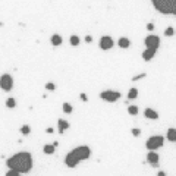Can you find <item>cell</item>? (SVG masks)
<instances>
[{
  "label": "cell",
  "instance_id": "6da1fadb",
  "mask_svg": "<svg viewBox=\"0 0 176 176\" xmlns=\"http://www.w3.org/2000/svg\"><path fill=\"white\" fill-rule=\"evenodd\" d=\"M6 166L10 170H16L19 173H28L33 170L34 162H33V154L28 151H19L13 156H10L6 160Z\"/></svg>",
  "mask_w": 176,
  "mask_h": 176
},
{
  "label": "cell",
  "instance_id": "7a4b0ae2",
  "mask_svg": "<svg viewBox=\"0 0 176 176\" xmlns=\"http://www.w3.org/2000/svg\"><path fill=\"white\" fill-rule=\"evenodd\" d=\"M91 157V150L88 145H79V147L73 148L72 151H69L65 157V164L69 169L76 167L81 162H85Z\"/></svg>",
  "mask_w": 176,
  "mask_h": 176
},
{
  "label": "cell",
  "instance_id": "3957f363",
  "mask_svg": "<svg viewBox=\"0 0 176 176\" xmlns=\"http://www.w3.org/2000/svg\"><path fill=\"white\" fill-rule=\"evenodd\" d=\"M151 3L158 13L176 16V0H151Z\"/></svg>",
  "mask_w": 176,
  "mask_h": 176
},
{
  "label": "cell",
  "instance_id": "277c9868",
  "mask_svg": "<svg viewBox=\"0 0 176 176\" xmlns=\"http://www.w3.org/2000/svg\"><path fill=\"white\" fill-rule=\"evenodd\" d=\"M163 144H164V137L163 135H153L147 139L145 147H147L148 151H156L160 147H163Z\"/></svg>",
  "mask_w": 176,
  "mask_h": 176
},
{
  "label": "cell",
  "instance_id": "5b68a950",
  "mask_svg": "<svg viewBox=\"0 0 176 176\" xmlns=\"http://www.w3.org/2000/svg\"><path fill=\"white\" fill-rule=\"evenodd\" d=\"M120 93L119 91H113V90H106L100 93V98L103 101H107V103H114L120 98Z\"/></svg>",
  "mask_w": 176,
  "mask_h": 176
},
{
  "label": "cell",
  "instance_id": "8992f818",
  "mask_svg": "<svg viewBox=\"0 0 176 176\" xmlns=\"http://www.w3.org/2000/svg\"><path fill=\"white\" fill-rule=\"evenodd\" d=\"M0 88L6 93H9L12 88H13V78L9 73H3L0 76Z\"/></svg>",
  "mask_w": 176,
  "mask_h": 176
},
{
  "label": "cell",
  "instance_id": "52a82bcc",
  "mask_svg": "<svg viewBox=\"0 0 176 176\" xmlns=\"http://www.w3.org/2000/svg\"><path fill=\"white\" fill-rule=\"evenodd\" d=\"M144 44H145V47H147V48L158 50V47H160V37H157V35H153V34H151V35L145 37Z\"/></svg>",
  "mask_w": 176,
  "mask_h": 176
},
{
  "label": "cell",
  "instance_id": "ba28073f",
  "mask_svg": "<svg viewBox=\"0 0 176 176\" xmlns=\"http://www.w3.org/2000/svg\"><path fill=\"white\" fill-rule=\"evenodd\" d=\"M114 46V41L113 38L110 37V35H103V37L100 38V48L101 50H110V48H113Z\"/></svg>",
  "mask_w": 176,
  "mask_h": 176
},
{
  "label": "cell",
  "instance_id": "9c48e42d",
  "mask_svg": "<svg viewBox=\"0 0 176 176\" xmlns=\"http://www.w3.org/2000/svg\"><path fill=\"white\" fill-rule=\"evenodd\" d=\"M158 160H160V156H158L156 151H148L147 154V162L148 164H151L153 167H157L158 166Z\"/></svg>",
  "mask_w": 176,
  "mask_h": 176
},
{
  "label": "cell",
  "instance_id": "30bf717a",
  "mask_svg": "<svg viewBox=\"0 0 176 176\" xmlns=\"http://www.w3.org/2000/svg\"><path fill=\"white\" fill-rule=\"evenodd\" d=\"M71 128V123L65 119H59L57 120V129H59V133H65L68 129Z\"/></svg>",
  "mask_w": 176,
  "mask_h": 176
},
{
  "label": "cell",
  "instance_id": "8fae6325",
  "mask_svg": "<svg viewBox=\"0 0 176 176\" xmlns=\"http://www.w3.org/2000/svg\"><path fill=\"white\" fill-rule=\"evenodd\" d=\"M156 53H157V50H153V48H145L141 56H143V59L145 60V62H150V60H153V59H154Z\"/></svg>",
  "mask_w": 176,
  "mask_h": 176
},
{
  "label": "cell",
  "instance_id": "7c38bea8",
  "mask_svg": "<svg viewBox=\"0 0 176 176\" xmlns=\"http://www.w3.org/2000/svg\"><path fill=\"white\" fill-rule=\"evenodd\" d=\"M144 116L150 120H157L158 119V113L154 109H151V107H147V109L144 110Z\"/></svg>",
  "mask_w": 176,
  "mask_h": 176
},
{
  "label": "cell",
  "instance_id": "4fadbf2b",
  "mask_svg": "<svg viewBox=\"0 0 176 176\" xmlns=\"http://www.w3.org/2000/svg\"><path fill=\"white\" fill-rule=\"evenodd\" d=\"M118 46H119L120 48H129L131 47V40H129L128 37H120L119 40H118Z\"/></svg>",
  "mask_w": 176,
  "mask_h": 176
},
{
  "label": "cell",
  "instance_id": "5bb4252c",
  "mask_svg": "<svg viewBox=\"0 0 176 176\" xmlns=\"http://www.w3.org/2000/svg\"><path fill=\"white\" fill-rule=\"evenodd\" d=\"M166 138L170 143H176V128H169L166 132Z\"/></svg>",
  "mask_w": 176,
  "mask_h": 176
},
{
  "label": "cell",
  "instance_id": "9a60e30c",
  "mask_svg": "<svg viewBox=\"0 0 176 176\" xmlns=\"http://www.w3.org/2000/svg\"><path fill=\"white\" fill-rule=\"evenodd\" d=\"M50 43H52V46H54V47L60 46V44L63 43L62 35H59V34H54V35H52V38H50Z\"/></svg>",
  "mask_w": 176,
  "mask_h": 176
},
{
  "label": "cell",
  "instance_id": "2e32d148",
  "mask_svg": "<svg viewBox=\"0 0 176 176\" xmlns=\"http://www.w3.org/2000/svg\"><path fill=\"white\" fill-rule=\"evenodd\" d=\"M44 154H48V156H52V154H54V151H56V147L53 145V144H46L43 148Z\"/></svg>",
  "mask_w": 176,
  "mask_h": 176
},
{
  "label": "cell",
  "instance_id": "e0dca14e",
  "mask_svg": "<svg viewBox=\"0 0 176 176\" xmlns=\"http://www.w3.org/2000/svg\"><path fill=\"white\" fill-rule=\"evenodd\" d=\"M138 97V90L137 88H131L128 91V100H135Z\"/></svg>",
  "mask_w": 176,
  "mask_h": 176
},
{
  "label": "cell",
  "instance_id": "ac0fdd59",
  "mask_svg": "<svg viewBox=\"0 0 176 176\" xmlns=\"http://www.w3.org/2000/svg\"><path fill=\"white\" fill-rule=\"evenodd\" d=\"M69 43H71V46H79V43H81V38L78 37V35H71V38H69Z\"/></svg>",
  "mask_w": 176,
  "mask_h": 176
},
{
  "label": "cell",
  "instance_id": "d6986e66",
  "mask_svg": "<svg viewBox=\"0 0 176 176\" xmlns=\"http://www.w3.org/2000/svg\"><path fill=\"white\" fill-rule=\"evenodd\" d=\"M62 109H63V112H65V113H66V114H71L72 112H73V107H72V104H71V103H63Z\"/></svg>",
  "mask_w": 176,
  "mask_h": 176
},
{
  "label": "cell",
  "instance_id": "ffe728a7",
  "mask_svg": "<svg viewBox=\"0 0 176 176\" xmlns=\"http://www.w3.org/2000/svg\"><path fill=\"white\" fill-rule=\"evenodd\" d=\"M15 106H16V100H15V98L10 97V98L6 100V107H8V109H15Z\"/></svg>",
  "mask_w": 176,
  "mask_h": 176
},
{
  "label": "cell",
  "instance_id": "44dd1931",
  "mask_svg": "<svg viewBox=\"0 0 176 176\" xmlns=\"http://www.w3.org/2000/svg\"><path fill=\"white\" fill-rule=\"evenodd\" d=\"M138 107H137V106H129L128 107V113L131 114V116H137V114H138Z\"/></svg>",
  "mask_w": 176,
  "mask_h": 176
},
{
  "label": "cell",
  "instance_id": "7402d4cb",
  "mask_svg": "<svg viewBox=\"0 0 176 176\" xmlns=\"http://www.w3.org/2000/svg\"><path fill=\"white\" fill-rule=\"evenodd\" d=\"M19 131H21V133H22V135H29V133H31V128H29L28 125L21 126V129H19Z\"/></svg>",
  "mask_w": 176,
  "mask_h": 176
},
{
  "label": "cell",
  "instance_id": "603a6c76",
  "mask_svg": "<svg viewBox=\"0 0 176 176\" xmlns=\"http://www.w3.org/2000/svg\"><path fill=\"white\" fill-rule=\"evenodd\" d=\"M164 35H166V37H173V35H175V29L172 28V27L166 28L164 29Z\"/></svg>",
  "mask_w": 176,
  "mask_h": 176
},
{
  "label": "cell",
  "instance_id": "cb8c5ba5",
  "mask_svg": "<svg viewBox=\"0 0 176 176\" xmlns=\"http://www.w3.org/2000/svg\"><path fill=\"white\" fill-rule=\"evenodd\" d=\"M22 175V173H19V172H16V170H8L6 172V176H21Z\"/></svg>",
  "mask_w": 176,
  "mask_h": 176
},
{
  "label": "cell",
  "instance_id": "d4e9b609",
  "mask_svg": "<svg viewBox=\"0 0 176 176\" xmlns=\"http://www.w3.org/2000/svg\"><path fill=\"white\" fill-rule=\"evenodd\" d=\"M46 90L47 91H54L56 90V85H54L53 82H47V84H46Z\"/></svg>",
  "mask_w": 176,
  "mask_h": 176
},
{
  "label": "cell",
  "instance_id": "484cf974",
  "mask_svg": "<svg viewBox=\"0 0 176 176\" xmlns=\"http://www.w3.org/2000/svg\"><path fill=\"white\" fill-rule=\"evenodd\" d=\"M131 132H132V135H133V137H139V135H141V129H138V128H133L132 131H131Z\"/></svg>",
  "mask_w": 176,
  "mask_h": 176
},
{
  "label": "cell",
  "instance_id": "4316f807",
  "mask_svg": "<svg viewBox=\"0 0 176 176\" xmlns=\"http://www.w3.org/2000/svg\"><path fill=\"white\" fill-rule=\"evenodd\" d=\"M144 76H145V73H141V75H137V76H133L132 78V81L135 82V81H139V79H143Z\"/></svg>",
  "mask_w": 176,
  "mask_h": 176
},
{
  "label": "cell",
  "instance_id": "83f0119b",
  "mask_svg": "<svg viewBox=\"0 0 176 176\" xmlns=\"http://www.w3.org/2000/svg\"><path fill=\"white\" fill-rule=\"evenodd\" d=\"M79 98H81L82 101H88V97H87V94H85V93H82V94L79 95Z\"/></svg>",
  "mask_w": 176,
  "mask_h": 176
},
{
  "label": "cell",
  "instance_id": "f1b7e54d",
  "mask_svg": "<svg viewBox=\"0 0 176 176\" xmlns=\"http://www.w3.org/2000/svg\"><path fill=\"white\" fill-rule=\"evenodd\" d=\"M153 29H154V24H151V22L147 24V31H153Z\"/></svg>",
  "mask_w": 176,
  "mask_h": 176
},
{
  "label": "cell",
  "instance_id": "f546056e",
  "mask_svg": "<svg viewBox=\"0 0 176 176\" xmlns=\"http://www.w3.org/2000/svg\"><path fill=\"white\" fill-rule=\"evenodd\" d=\"M91 41H93V37H91V35H87V37H85V43H91Z\"/></svg>",
  "mask_w": 176,
  "mask_h": 176
},
{
  "label": "cell",
  "instance_id": "4dcf8cb0",
  "mask_svg": "<svg viewBox=\"0 0 176 176\" xmlns=\"http://www.w3.org/2000/svg\"><path fill=\"white\" fill-rule=\"evenodd\" d=\"M157 176H166V172H164V170H158Z\"/></svg>",
  "mask_w": 176,
  "mask_h": 176
},
{
  "label": "cell",
  "instance_id": "1f68e13d",
  "mask_svg": "<svg viewBox=\"0 0 176 176\" xmlns=\"http://www.w3.org/2000/svg\"><path fill=\"white\" fill-rule=\"evenodd\" d=\"M47 132L48 133H53V128H47Z\"/></svg>",
  "mask_w": 176,
  "mask_h": 176
}]
</instances>
